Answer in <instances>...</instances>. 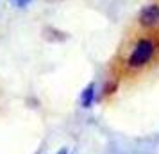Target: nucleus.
<instances>
[{"mask_svg": "<svg viewBox=\"0 0 159 154\" xmlns=\"http://www.w3.org/2000/svg\"><path fill=\"white\" fill-rule=\"evenodd\" d=\"M159 68V29L141 30L134 27L125 32L111 61L113 79L138 81Z\"/></svg>", "mask_w": 159, "mask_h": 154, "instance_id": "f257e3e1", "label": "nucleus"}, {"mask_svg": "<svg viewBox=\"0 0 159 154\" xmlns=\"http://www.w3.org/2000/svg\"><path fill=\"white\" fill-rule=\"evenodd\" d=\"M141 30H154L159 29V2H152L145 6L136 16V25Z\"/></svg>", "mask_w": 159, "mask_h": 154, "instance_id": "f03ea898", "label": "nucleus"}, {"mask_svg": "<svg viewBox=\"0 0 159 154\" xmlns=\"http://www.w3.org/2000/svg\"><path fill=\"white\" fill-rule=\"evenodd\" d=\"M95 97H97V93H95V84H88L86 88H84V91H82V106L84 108H91L95 102Z\"/></svg>", "mask_w": 159, "mask_h": 154, "instance_id": "7ed1b4c3", "label": "nucleus"}, {"mask_svg": "<svg viewBox=\"0 0 159 154\" xmlns=\"http://www.w3.org/2000/svg\"><path fill=\"white\" fill-rule=\"evenodd\" d=\"M13 2H15V4L18 6V7H25V6L29 4L30 0H13Z\"/></svg>", "mask_w": 159, "mask_h": 154, "instance_id": "20e7f679", "label": "nucleus"}, {"mask_svg": "<svg viewBox=\"0 0 159 154\" xmlns=\"http://www.w3.org/2000/svg\"><path fill=\"white\" fill-rule=\"evenodd\" d=\"M59 154H68V152H66L65 149H63V151H59Z\"/></svg>", "mask_w": 159, "mask_h": 154, "instance_id": "39448f33", "label": "nucleus"}]
</instances>
